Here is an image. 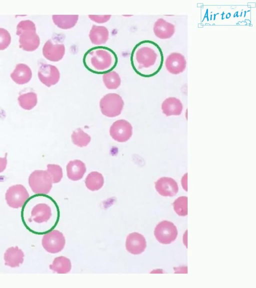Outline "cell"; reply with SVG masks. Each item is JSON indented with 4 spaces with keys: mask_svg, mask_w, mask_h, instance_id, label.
<instances>
[{
    "mask_svg": "<svg viewBox=\"0 0 256 288\" xmlns=\"http://www.w3.org/2000/svg\"><path fill=\"white\" fill-rule=\"evenodd\" d=\"M130 60L132 66L137 74L149 78L156 75L161 70L164 54L160 47L156 42L144 40L134 46Z\"/></svg>",
    "mask_w": 256,
    "mask_h": 288,
    "instance_id": "cell-1",
    "label": "cell"
},
{
    "mask_svg": "<svg viewBox=\"0 0 256 288\" xmlns=\"http://www.w3.org/2000/svg\"><path fill=\"white\" fill-rule=\"evenodd\" d=\"M82 61L88 70L94 74H102L114 69L117 65L118 58L111 48L104 46H96L86 52Z\"/></svg>",
    "mask_w": 256,
    "mask_h": 288,
    "instance_id": "cell-2",
    "label": "cell"
},
{
    "mask_svg": "<svg viewBox=\"0 0 256 288\" xmlns=\"http://www.w3.org/2000/svg\"><path fill=\"white\" fill-rule=\"evenodd\" d=\"M16 33L19 36L20 46L22 50L32 52L39 46L40 38L32 21L27 20L20 22L16 26Z\"/></svg>",
    "mask_w": 256,
    "mask_h": 288,
    "instance_id": "cell-3",
    "label": "cell"
},
{
    "mask_svg": "<svg viewBox=\"0 0 256 288\" xmlns=\"http://www.w3.org/2000/svg\"><path fill=\"white\" fill-rule=\"evenodd\" d=\"M28 184L32 191L36 194H47L50 191L52 182L46 170H35L28 178Z\"/></svg>",
    "mask_w": 256,
    "mask_h": 288,
    "instance_id": "cell-4",
    "label": "cell"
},
{
    "mask_svg": "<svg viewBox=\"0 0 256 288\" xmlns=\"http://www.w3.org/2000/svg\"><path fill=\"white\" fill-rule=\"evenodd\" d=\"M124 102L121 96L116 93H109L104 95L100 101V108L102 113L109 118L120 115L124 108Z\"/></svg>",
    "mask_w": 256,
    "mask_h": 288,
    "instance_id": "cell-5",
    "label": "cell"
},
{
    "mask_svg": "<svg viewBox=\"0 0 256 288\" xmlns=\"http://www.w3.org/2000/svg\"><path fill=\"white\" fill-rule=\"evenodd\" d=\"M28 198L29 194L26 188L22 184L10 186L5 194L7 204L14 208L22 207Z\"/></svg>",
    "mask_w": 256,
    "mask_h": 288,
    "instance_id": "cell-6",
    "label": "cell"
},
{
    "mask_svg": "<svg viewBox=\"0 0 256 288\" xmlns=\"http://www.w3.org/2000/svg\"><path fill=\"white\" fill-rule=\"evenodd\" d=\"M176 226L171 222L162 220L156 226L154 235L156 240L162 244H170L174 241L178 236Z\"/></svg>",
    "mask_w": 256,
    "mask_h": 288,
    "instance_id": "cell-7",
    "label": "cell"
},
{
    "mask_svg": "<svg viewBox=\"0 0 256 288\" xmlns=\"http://www.w3.org/2000/svg\"><path fill=\"white\" fill-rule=\"evenodd\" d=\"M66 53V47L61 40L56 38L48 40L42 48L44 57L51 62H57L62 59Z\"/></svg>",
    "mask_w": 256,
    "mask_h": 288,
    "instance_id": "cell-8",
    "label": "cell"
},
{
    "mask_svg": "<svg viewBox=\"0 0 256 288\" xmlns=\"http://www.w3.org/2000/svg\"><path fill=\"white\" fill-rule=\"evenodd\" d=\"M42 244L48 252L56 254L64 247L66 240L64 234L58 230H52L43 236Z\"/></svg>",
    "mask_w": 256,
    "mask_h": 288,
    "instance_id": "cell-9",
    "label": "cell"
},
{
    "mask_svg": "<svg viewBox=\"0 0 256 288\" xmlns=\"http://www.w3.org/2000/svg\"><path fill=\"white\" fill-rule=\"evenodd\" d=\"M110 134L115 140L123 142L128 140L132 134L131 124L125 120L114 122L110 129Z\"/></svg>",
    "mask_w": 256,
    "mask_h": 288,
    "instance_id": "cell-10",
    "label": "cell"
},
{
    "mask_svg": "<svg viewBox=\"0 0 256 288\" xmlns=\"http://www.w3.org/2000/svg\"><path fill=\"white\" fill-rule=\"evenodd\" d=\"M40 80L45 86L50 87L56 84L60 79V72L55 66L42 64L38 70Z\"/></svg>",
    "mask_w": 256,
    "mask_h": 288,
    "instance_id": "cell-11",
    "label": "cell"
},
{
    "mask_svg": "<svg viewBox=\"0 0 256 288\" xmlns=\"http://www.w3.org/2000/svg\"><path fill=\"white\" fill-rule=\"evenodd\" d=\"M165 66L166 70L172 74H178L184 72L186 66L185 57L182 54L174 52L166 58Z\"/></svg>",
    "mask_w": 256,
    "mask_h": 288,
    "instance_id": "cell-12",
    "label": "cell"
},
{
    "mask_svg": "<svg viewBox=\"0 0 256 288\" xmlns=\"http://www.w3.org/2000/svg\"><path fill=\"white\" fill-rule=\"evenodd\" d=\"M146 247V240L143 235L136 232L130 234L126 237V248L132 254H140Z\"/></svg>",
    "mask_w": 256,
    "mask_h": 288,
    "instance_id": "cell-13",
    "label": "cell"
},
{
    "mask_svg": "<svg viewBox=\"0 0 256 288\" xmlns=\"http://www.w3.org/2000/svg\"><path fill=\"white\" fill-rule=\"evenodd\" d=\"M155 188L158 192L164 196H173L178 191L176 181L169 177H162L155 182Z\"/></svg>",
    "mask_w": 256,
    "mask_h": 288,
    "instance_id": "cell-14",
    "label": "cell"
},
{
    "mask_svg": "<svg viewBox=\"0 0 256 288\" xmlns=\"http://www.w3.org/2000/svg\"><path fill=\"white\" fill-rule=\"evenodd\" d=\"M176 31L174 24L167 22L162 18L158 19L154 23L153 32L158 38L166 40L172 38Z\"/></svg>",
    "mask_w": 256,
    "mask_h": 288,
    "instance_id": "cell-15",
    "label": "cell"
},
{
    "mask_svg": "<svg viewBox=\"0 0 256 288\" xmlns=\"http://www.w3.org/2000/svg\"><path fill=\"white\" fill-rule=\"evenodd\" d=\"M108 29L103 26L93 24L90 30L88 37L91 42L97 46H102L108 40Z\"/></svg>",
    "mask_w": 256,
    "mask_h": 288,
    "instance_id": "cell-16",
    "label": "cell"
},
{
    "mask_svg": "<svg viewBox=\"0 0 256 288\" xmlns=\"http://www.w3.org/2000/svg\"><path fill=\"white\" fill-rule=\"evenodd\" d=\"M50 207L46 204L40 203L36 205L32 210L28 221L37 223L46 222L52 216Z\"/></svg>",
    "mask_w": 256,
    "mask_h": 288,
    "instance_id": "cell-17",
    "label": "cell"
},
{
    "mask_svg": "<svg viewBox=\"0 0 256 288\" xmlns=\"http://www.w3.org/2000/svg\"><path fill=\"white\" fill-rule=\"evenodd\" d=\"M10 78L16 84H24L30 81L32 72L30 68L24 64H18L10 74Z\"/></svg>",
    "mask_w": 256,
    "mask_h": 288,
    "instance_id": "cell-18",
    "label": "cell"
},
{
    "mask_svg": "<svg viewBox=\"0 0 256 288\" xmlns=\"http://www.w3.org/2000/svg\"><path fill=\"white\" fill-rule=\"evenodd\" d=\"M161 108L163 114L168 116L180 115L182 111L183 106L178 98L169 97L163 101Z\"/></svg>",
    "mask_w": 256,
    "mask_h": 288,
    "instance_id": "cell-19",
    "label": "cell"
},
{
    "mask_svg": "<svg viewBox=\"0 0 256 288\" xmlns=\"http://www.w3.org/2000/svg\"><path fill=\"white\" fill-rule=\"evenodd\" d=\"M24 254L18 246L8 248L4 254L5 265L11 268L20 266L24 262Z\"/></svg>",
    "mask_w": 256,
    "mask_h": 288,
    "instance_id": "cell-20",
    "label": "cell"
},
{
    "mask_svg": "<svg viewBox=\"0 0 256 288\" xmlns=\"http://www.w3.org/2000/svg\"><path fill=\"white\" fill-rule=\"evenodd\" d=\"M66 172L70 180H78L82 178L86 172L85 164L78 160L70 161L66 166Z\"/></svg>",
    "mask_w": 256,
    "mask_h": 288,
    "instance_id": "cell-21",
    "label": "cell"
},
{
    "mask_svg": "<svg viewBox=\"0 0 256 288\" xmlns=\"http://www.w3.org/2000/svg\"><path fill=\"white\" fill-rule=\"evenodd\" d=\"M52 20L54 24L58 28L62 30H69L74 28L78 20V15H59L52 16Z\"/></svg>",
    "mask_w": 256,
    "mask_h": 288,
    "instance_id": "cell-22",
    "label": "cell"
},
{
    "mask_svg": "<svg viewBox=\"0 0 256 288\" xmlns=\"http://www.w3.org/2000/svg\"><path fill=\"white\" fill-rule=\"evenodd\" d=\"M50 268L58 274H67L71 270L72 264L70 259L60 256L54 259L52 264L50 266Z\"/></svg>",
    "mask_w": 256,
    "mask_h": 288,
    "instance_id": "cell-23",
    "label": "cell"
},
{
    "mask_svg": "<svg viewBox=\"0 0 256 288\" xmlns=\"http://www.w3.org/2000/svg\"><path fill=\"white\" fill-rule=\"evenodd\" d=\"M18 100L22 108L25 110H30L37 104V94L34 92L22 93L19 95Z\"/></svg>",
    "mask_w": 256,
    "mask_h": 288,
    "instance_id": "cell-24",
    "label": "cell"
},
{
    "mask_svg": "<svg viewBox=\"0 0 256 288\" xmlns=\"http://www.w3.org/2000/svg\"><path fill=\"white\" fill-rule=\"evenodd\" d=\"M104 184V178L102 174L97 172H90L85 180L86 186L92 191L98 190L100 189Z\"/></svg>",
    "mask_w": 256,
    "mask_h": 288,
    "instance_id": "cell-25",
    "label": "cell"
},
{
    "mask_svg": "<svg viewBox=\"0 0 256 288\" xmlns=\"http://www.w3.org/2000/svg\"><path fill=\"white\" fill-rule=\"evenodd\" d=\"M102 80L105 86L109 90L116 89L121 84L119 74L114 70L102 74Z\"/></svg>",
    "mask_w": 256,
    "mask_h": 288,
    "instance_id": "cell-26",
    "label": "cell"
},
{
    "mask_svg": "<svg viewBox=\"0 0 256 288\" xmlns=\"http://www.w3.org/2000/svg\"><path fill=\"white\" fill-rule=\"evenodd\" d=\"M71 138L72 142L79 147L86 146L91 140L90 136L80 128H78L74 130Z\"/></svg>",
    "mask_w": 256,
    "mask_h": 288,
    "instance_id": "cell-27",
    "label": "cell"
},
{
    "mask_svg": "<svg viewBox=\"0 0 256 288\" xmlns=\"http://www.w3.org/2000/svg\"><path fill=\"white\" fill-rule=\"evenodd\" d=\"M174 212L179 216H184L188 214V197L182 196L173 202Z\"/></svg>",
    "mask_w": 256,
    "mask_h": 288,
    "instance_id": "cell-28",
    "label": "cell"
},
{
    "mask_svg": "<svg viewBox=\"0 0 256 288\" xmlns=\"http://www.w3.org/2000/svg\"><path fill=\"white\" fill-rule=\"evenodd\" d=\"M46 167L47 169L46 170L50 174L52 183L59 182L63 176L62 168L60 166L56 164H48Z\"/></svg>",
    "mask_w": 256,
    "mask_h": 288,
    "instance_id": "cell-29",
    "label": "cell"
},
{
    "mask_svg": "<svg viewBox=\"0 0 256 288\" xmlns=\"http://www.w3.org/2000/svg\"><path fill=\"white\" fill-rule=\"evenodd\" d=\"M11 42L10 32L4 28H0V50L6 48Z\"/></svg>",
    "mask_w": 256,
    "mask_h": 288,
    "instance_id": "cell-30",
    "label": "cell"
},
{
    "mask_svg": "<svg viewBox=\"0 0 256 288\" xmlns=\"http://www.w3.org/2000/svg\"><path fill=\"white\" fill-rule=\"evenodd\" d=\"M89 18L97 24H104L108 22L111 18V14L104 15H88Z\"/></svg>",
    "mask_w": 256,
    "mask_h": 288,
    "instance_id": "cell-31",
    "label": "cell"
},
{
    "mask_svg": "<svg viewBox=\"0 0 256 288\" xmlns=\"http://www.w3.org/2000/svg\"><path fill=\"white\" fill-rule=\"evenodd\" d=\"M7 154L4 157H0V173L2 172L6 168L8 164Z\"/></svg>",
    "mask_w": 256,
    "mask_h": 288,
    "instance_id": "cell-32",
    "label": "cell"
},
{
    "mask_svg": "<svg viewBox=\"0 0 256 288\" xmlns=\"http://www.w3.org/2000/svg\"><path fill=\"white\" fill-rule=\"evenodd\" d=\"M187 173L184 174L182 178V185L183 188L186 190L187 191Z\"/></svg>",
    "mask_w": 256,
    "mask_h": 288,
    "instance_id": "cell-33",
    "label": "cell"
}]
</instances>
